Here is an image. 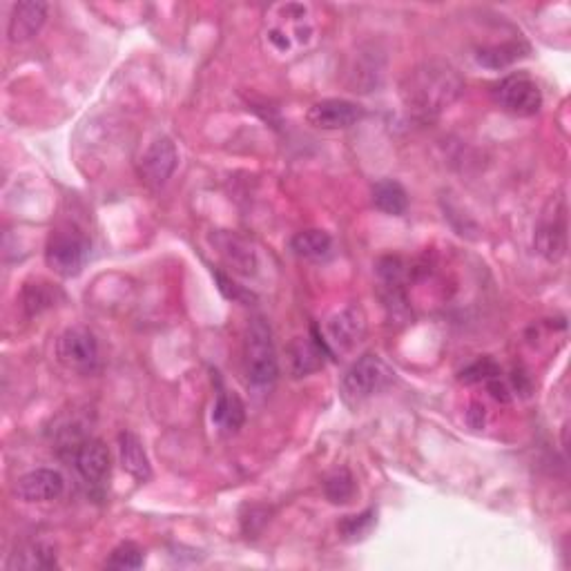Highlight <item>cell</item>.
Listing matches in <instances>:
<instances>
[{"label":"cell","mask_w":571,"mask_h":571,"mask_svg":"<svg viewBox=\"0 0 571 571\" xmlns=\"http://www.w3.org/2000/svg\"><path fill=\"white\" fill-rule=\"evenodd\" d=\"M462 90V76L456 67L444 61H427L413 67L400 83L402 103L420 119H433L449 110L460 99Z\"/></svg>","instance_id":"6da1fadb"},{"label":"cell","mask_w":571,"mask_h":571,"mask_svg":"<svg viewBox=\"0 0 571 571\" xmlns=\"http://www.w3.org/2000/svg\"><path fill=\"white\" fill-rule=\"evenodd\" d=\"M244 366L248 382L255 386L273 384L279 375L273 331H270L268 322H264L261 317L248 324L244 340Z\"/></svg>","instance_id":"7a4b0ae2"},{"label":"cell","mask_w":571,"mask_h":571,"mask_svg":"<svg viewBox=\"0 0 571 571\" xmlns=\"http://www.w3.org/2000/svg\"><path fill=\"white\" fill-rule=\"evenodd\" d=\"M393 382L395 371L391 366L386 364L380 355L369 353L360 357V360L346 371L342 380V395L348 404H360L373 398L375 393L389 389Z\"/></svg>","instance_id":"3957f363"},{"label":"cell","mask_w":571,"mask_h":571,"mask_svg":"<svg viewBox=\"0 0 571 571\" xmlns=\"http://www.w3.org/2000/svg\"><path fill=\"white\" fill-rule=\"evenodd\" d=\"M90 259V239L83 232L74 228L56 230L47 241L45 261L56 275L76 277L83 273V268Z\"/></svg>","instance_id":"277c9868"},{"label":"cell","mask_w":571,"mask_h":571,"mask_svg":"<svg viewBox=\"0 0 571 571\" xmlns=\"http://www.w3.org/2000/svg\"><path fill=\"white\" fill-rule=\"evenodd\" d=\"M498 105L505 112L527 119L543 108V92L538 83L527 74H509L493 90Z\"/></svg>","instance_id":"5b68a950"},{"label":"cell","mask_w":571,"mask_h":571,"mask_svg":"<svg viewBox=\"0 0 571 571\" xmlns=\"http://www.w3.org/2000/svg\"><path fill=\"white\" fill-rule=\"evenodd\" d=\"M56 357L65 369L87 373L99 362V342L85 326H72L58 337Z\"/></svg>","instance_id":"8992f818"},{"label":"cell","mask_w":571,"mask_h":571,"mask_svg":"<svg viewBox=\"0 0 571 571\" xmlns=\"http://www.w3.org/2000/svg\"><path fill=\"white\" fill-rule=\"evenodd\" d=\"M538 253L549 261L563 259L567 253V203L563 197H556L545 210L540 226L536 230Z\"/></svg>","instance_id":"52a82bcc"},{"label":"cell","mask_w":571,"mask_h":571,"mask_svg":"<svg viewBox=\"0 0 571 571\" xmlns=\"http://www.w3.org/2000/svg\"><path fill=\"white\" fill-rule=\"evenodd\" d=\"M177 163H179V152L172 139L168 137L154 139L139 161V177L145 186L161 188L163 183L172 177Z\"/></svg>","instance_id":"ba28073f"},{"label":"cell","mask_w":571,"mask_h":571,"mask_svg":"<svg viewBox=\"0 0 571 571\" xmlns=\"http://www.w3.org/2000/svg\"><path fill=\"white\" fill-rule=\"evenodd\" d=\"M326 333H328V348L335 351H353V348L364 340L366 335V317L362 313V308H344L337 315H333L328 319L326 324Z\"/></svg>","instance_id":"9c48e42d"},{"label":"cell","mask_w":571,"mask_h":571,"mask_svg":"<svg viewBox=\"0 0 571 571\" xmlns=\"http://www.w3.org/2000/svg\"><path fill=\"white\" fill-rule=\"evenodd\" d=\"M364 116V110L353 101L344 99H326L315 103L308 110L306 119L319 130H346L355 125Z\"/></svg>","instance_id":"30bf717a"},{"label":"cell","mask_w":571,"mask_h":571,"mask_svg":"<svg viewBox=\"0 0 571 571\" xmlns=\"http://www.w3.org/2000/svg\"><path fill=\"white\" fill-rule=\"evenodd\" d=\"M65 480L54 469H36L16 482V496L23 502H50L61 496Z\"/></svg>","instance_id":"8fae6325"},{"label":"cell","mask_w":571,"mask_h":571,"mask_svg":"<svg viewBox=\"0 0 571 571\" xmlns=\"http://www.w3.org/2000/svg\"><path fill=\"white\" fill-rule=\"evenodd\" d=\"M324 355H333L324 337H319L317 333L313 340H308V337H295V340L288 344L290 373L295 377H304L319 371L324 366Z\"/></svg>","instance_id":"7c38bea8"},{"label":"cell","mask_w":571,"mask_h":571,"mask_svg":"<svg viewBox=\"0 0 571 571\" xmlns=\"http://www.w3.org/2000/svg\"><path fill=\"white\" fill-rule=\"evenodd\" d=\"M74 464L81 478L90 485H103L110 478V451L96 438H87L74 451Z\"/></svg>","instance_id":"4fadbf2b"},{"label":"cell","mask_w":571,"mask_h":571,"mask_svg":"<svg viewBox=\"0 0 571 571\" xmlns=\"http://www.w3.org/2000/svg\"><path fill=\"white\" fill-rule=\"evenodd\" d=\"M47 16V5L41 0H23L18 3L9 18L7 36L12 43H25L29 38L38 34V29L43 27Z\"/></svg>","instance_id":"5bb4252c"},{"label":"cell","mask_w":571,"mask_h":571,"mask_svg":"<svg viewBox=\"0 0 571 571\" xmlns=\"http://www.w3.org/2000/svg\"><path fill=\"white\" fill-rule=\"evenodd\" d=\"M212 244L219 248V255L226 259V264L241 275H253L257 268V255L250 244L230 232H219L212 237Z\"/></svg>","instance_id":"9a60e30c"},{"label":"cell","mask_w":571,"mask_h":571,"mask_svg":"<svg viewBox=\"0 0 571 571\" xmlns=\"http://www.w3.org/2000/svg\"><path fill=\"white\" fill-rule=\"evenodd\" d=\"M119 456H121V467L128 471L134 480L148 482L152 478L148 453H145L143 442L134 433L125 431L119 435Z\"/></svg>","instance_id":"2e32d148"},{"label":"cell","mask_w":571,"mask_h":571,"mask_svg":"<svg viewBox=\"0 0 571 571\" xmlns=\"http://www.w3.org/2000/svg\"><path fill=\"white\" fill-rule=\"evenodd\" d=\"M212 422H215L217 427L226 433H235L244 427L246 406L235 391L219 389L215 409H212Z\"/></svg>","instance_id":"e0dca14e"},{"label":"cell","mask_w":571,"mask_h":571,"mask_svg":"<svg viewBox=\"0 0 571 571\" xmlns=\"http://www.w3.org/2000/svg\"><path fill=\"white\" fill-rule=\"evenodd\" d=\"M373 206L384 212V215L400 217L404 215L406 208H409V195H406V190L398 181L393 179L377 181L373 186Z\"/></svg>","instance_id":"ac0fdd59"},{"label":"cell","mask_w":571,"mask_h":571,"mask_svg":"<svg viewBox=\"0 0 571 571\" xmlns=\"http://www.w3.org/2000/svg\"><path fill=\"white\" fill-rule=\"evenodd\" d=\"M527 54H529V45L525 41H507L502 45H493V47L480 50L478 63L489 67V70H505V67L514 65Z\"/></svg>","instance_id":"d6986e66"},{"label":"cell","mask_w":571,"mask_h":571,"mask_svg":"<svg viewBox=\"0 0 571 571\" xmlns=\"http://www.w3.org/2000/svg\"><path fill=\"white\" fill-rule=\"evenodd\" d=\"M290 248L304 259H324L331 255L333 239L324 230H302L290 239Z\"/></svg>","instance_id":"ffe728a7"},{"label":"cell","mask_w":571,"mask_h":571,"mask_svg":"<svg viewBox=\"0 0 571 571\" xmlns=\"http://www.w3.org/2000/svg\"><path fill=\"white\" fill-rule=\"evenodd\" d=\"M56 567V554L45 545H29L21 554H14L9 569H52Z\"/></svg>","instance_id":"44dd1931"},{"label":"cell","mask_w":571,"mask_h":571,"mask_svg":"<svg viewBox=\"0 0 571 571\" xmlns=\"http://www.w3.org/2000/svg\"><path fill=\"white\" fill-rule=\"evenodd\" d=\"M375 520H377V511L366 509L357 516H346L340 522L337 531H340V536L346 540V543H355V540H362L371 534L373 527H375Z\"/></svg>","instance_id":"7402d4cb"},{"label":"cell","mask_w":571,"mask_h":571,"mask_svg":"<svg viewBox=\"0 0 571 571\" xmlns=\"http://www.w3.org/2000/svg\"><path fill=\"white\" fill-rule=\"evenodd\" d=\"M324 493L333 505H346V502H351L355 496V480L351 476V471L340 469L331 473L324 482Z\"/></svg>","instance_id":"603a6c76"},{"label":"cell","mask_w":571,"mask_h":571,"mask_svg":"<svg viewBox=\"0 0 571 571\" xmlns=\"http://www.w3.org/2000/svg\"><path fill=\"white\" fill-rule=\"evenodd\" d=\"M105 567L108 569H141L143 567V551L134 543H123L112 551Z\"/></svg>","instance_id":"cb8c5ba5"},{"label":"cell","mask_w":571,"mask_h":571,"mask_svg":"<svg viewBox=\"0 0 571 571\" xmlns=\"http://www.w3.org/2000/svg\"><path fill=\"white\" fill-rule=\"evenodd\" d=\"M54 304L52 290L47 284H27L23 290V306L27 315H38Z\"/></svg>","instance_id":"d4e9b609"},{"label":"cell","mask_w":571,"mask_h":571,"mask_svg":"<svg viewBox=\"0 0 571 571\" xmlns=\"http://www.w3.org/2000/svg\"><path fill=\"white\" fill-rule=\"evenodd\" d=\"M500 377V366L489 360V357H482V360L473 362L471 366H467L460 373V380L467 382V384H478V382H489V380H496Z\"/></svg>","instance_id":"484cf974"},{"label":"cell","mask_w":571,"mask_h":571,"mask_svg":"<svg viewBox=\"0 0 571 571\" xmlns=\"http://www.w3.org/2000/svg\"><path fill=\"white\" fill-rule=\"evenodd\" d=\"M215 279H217V284H219V290H221V295H224L226 299H230V302H237V304H250V302H255V293H250L248 288L244 286H239L235 279L228 277L221 273V270H215Z\"/></svg>","instance_id":"4316f807"}]
</instances>
